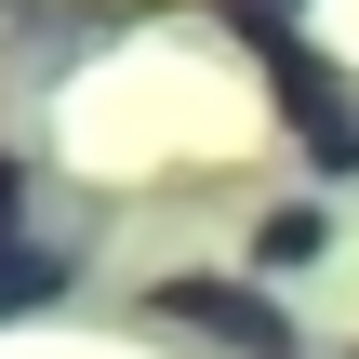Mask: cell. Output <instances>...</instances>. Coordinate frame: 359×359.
Here are the masks:
<instances>
[{
    "label": "cell",
    "mask_w": 359,
    "mask_h": 359,
    "mask_svg": "<svg viewBox=\"0 0 359 359\" xmlns=\"http://www.w3.org/2000/svg\"><path fill=\"white\" fill-rule=\"evenodd\" d=\"M173 320H213V333H240V346H280V320H266V306H240V293H200V280L173 293Z\"/></svg>",
    "instance_id": "1"
},
{
    "label": "cell",
    "mask_w": 359,
    "mask_h": 359,
    "mask_svg": "<svg viewBox=\"0 0 359 359\" xmlns=\"http://www.w3.org/2000/svg\"><path fill=\"white\" fill-rule=\"evenodd\" d=\"M53 280H67L53 253H0V306H13V293H53Z\"/></svg>",
    "instance_id": "2"
}]
</instances>
